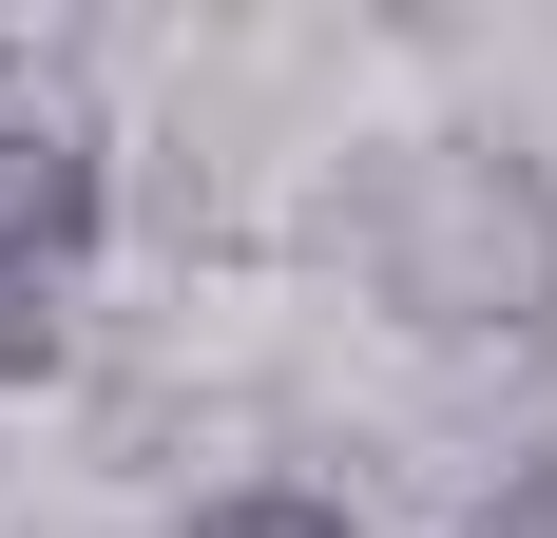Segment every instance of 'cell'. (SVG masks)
<instances>
[{
	"mask_svg": "<svg viewBox=\"0 0 557 538\" xmlns=\"http://www.w3.org/2000/svg\"><path fill=\"white\" fill-rule=\"evenodd\" d=\"M346 269L423 346H557V155L539 135H385L346 173Z\"/></svg>",
	"mask_w": 557,
	"mask_h": 538,
	"instance_id": "cell-1",
	"label": "cell"
},
{
	"mask_svg": "<svg viewBox=\"0 0 557 538\" xmlns=\"http://www.w3.org/2000/svg\"><path fill=\"white\" fill-rule=\"evenodd\" d=\"M97 231H115V135H97V97L0 77V366L58 346V289L97 269Z\"/></svg>",
	"mask_w": 557,
	"mask_h": 538,
	"instance_id": "cell-2",
	"label": "cell"
},
{
	"mask_svg": "<svg viewBox=\"0 0 557 538\" xmlns=\"http://www.w3.org/2000/svg\"><path fill=\"white\" fill-rule=\"evenodd\" d=\"M173 538H366V519H346L327 481H212V500H193Z\"/></svg>",
	"mask_w": 557,
	"mask_h": 538,
	"instance_id": "cell-3",
	"label": "cell"
},
{
	"mask_svg": "<svg viewBox=\"0 0 557 538\" xmlns=\"http://www.w3.org/2000/svg\"><path fill=\"white\" fill-rule=\"evenodd\" d=\"M443 538H557V462H500V481L461 500V519H443Z\"/></svg>",
	"mask_w": 557,
	"mask_h": 538,
	"instance_id": "cell-4",
	"label": "cell"
},
{
	"mask_svg": "<svg viewBox=\"0 0 557 538\" xmlns=\"http://www.w3.org/2000/svg\"><path fill=\"white\" fill-rule=\"evenodd\" d=\"M0 77H20V58H0Z\"/></svg>",
	"mask_w": 557,
	"mask_h": 538,
	"instance_id": "cell-5",
	"label": "cell"
}]
</instances>
